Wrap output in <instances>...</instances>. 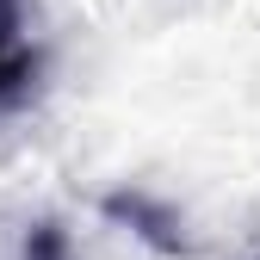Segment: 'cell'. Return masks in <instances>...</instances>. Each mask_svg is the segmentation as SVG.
<instances>
[{
  "mask_svg": "<svg viewBox=\"0 0 260 260\" xmlns=\"http://www.w3.org/2000/svg\"><path fill=\"white\" fill-rule=\"evenodd\" d=\"M254 260H260V254H254Z\"/></svg>",
  "mask_w": 260,
  "mask_h": 260,
  "instance_id": "obj_4",
  "label": "cell"
},
{
  "mask_svg": "<svg viewBox=\"0 0 260 260\" xmlns=\"http://www.w3.org/2000/svg\"><path fill=\"white\" fill-rule=\"evenodd\" d=\"M106 217H118V223H130L143 242H155L161 254H192V242L180 236V223L161 211V205H149L143 192H112L106 199Z\"/></svg>",
  "mask_w": 260,
  "mask_h": 260,
  "instance_id": "obj_2",
  "label": "cell"
},
{
  "mask_svg": "<svg viewBox=\"0 0 260 260\" xmlns=\"http://www.w3.org/2000/svg\"><path fill=\"white\" fill-rule=\"evenodd\" d=\"M19 31H25V7L19 0H0V106L25 100L31 81H38V50Z\"/></svg>",
  "mask_w": 260,
  "mask_h": 260,
  "instance_id": "obj_1",
  "label": "cell"
},
{
  "mask_svg": "<svg viewBox=\"0 0 260 260\" xmlns=\"http://www.w3.org/2000/svg\"><path fill=\"white\" fill-rule=\"evenodd\" d=\"M25 254H31V260H62V236L44 223V230H31V248H25Z\"/></svg>",
  "mask_w": 260,
  "mask_h": 260,
  "instance_id": "obj_3",
  "label": "cell"
}]
</instances>
